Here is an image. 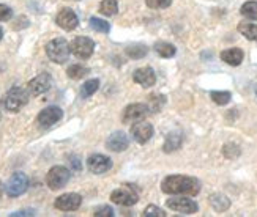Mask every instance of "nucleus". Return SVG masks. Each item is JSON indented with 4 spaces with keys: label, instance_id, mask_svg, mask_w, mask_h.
Masks as SVG:
<instances>
[{
    "label": "nucleus",
    "instance_id": "obj_11",
    "mask_svg": "<svg viewBox=\"0 0 257 217\" xmlns=\"http://www.w3.org/2000/svg\"><path fill=\"white\" fill-rule=\"evenodd\" d=\"M63 117V110L57 106H51V107H46L43 109L38 117H37V121L41 128H51L52 124H55L57 121H60Z\"/></svg>",
    "mask_w": 257,
    "mask_h": 217
},
{
    "label": "nucleus",
    "instance_id": "obj_22",
    "mask_svg": "<svg viewBox=\"0 0 257 217\" xmlns=\"http://www.w3.org/2000/svg\"><path fill=\"white\" fill-rule=\"evenodd\" d=\"M238 32L249 41H257V24H252V22H240Z\"/></svg>",
    "mask_w": 257,
    "mask_h": 217
},
{
    "label": "nucleus",
    "instance_id": "obj_38",
    "mask_svg": "<svg viewBox=\"0 0 257 217\" xmlns=\"http://www.w3.org/2000/svg\"><path fill=\"white\" fill-rule=\"evenodd\" d=\"M255 96H257V88H255Z\"/></svg>",
    "mask_w": 257,
    "mask_h": 217
},
{
    "label": "nucleus",
    "instance_id": "obj_33",
    "mask_svg": "<svg viewBox=\"0 0 257 217\" xmlns=\"http://www.w3.org/2000/svg\"><path fill=\"white\" fill-rule=\"evenodd\" d=\"M95 217H112L114 215V209L110 208V206H99L95 209L93 212Z\"/></svg>",
    "mask_w": 257,
    "mask_h": 217
},
{
    "label": "nucleus",
    "instance_id": "obj_37",
    "mask_svg": "<svg viewBox=\"0 0 257 217\" xmlns=\"http://www.w3.org/2000/svg\"><path fill=\"white\" fill-rule=\"evenodd\" d=\"M0 197H2V182H0Z\"/></svg>",
    "mask_w": 257,
    "mask_h": 217
},
{
    "label": "nucleus",
    "instance_id": "obj_25",
    "mask_svg": "<svg viewBox=\"0 0 257 217\" xmlns=\"http://www.w3.org/2000/svg\"><path fill=\"white\" fill-rule=\"evenodd\" d=\"M164 102H166V96L164 95H158V93H155V95H150L149 96V109L150 112L156 113V112H160L164 106Z\"/></svg>",
    "mask_w": 257,
    "mask_h": 217
},
{
    "label": "nucleus",
    "instance_id": "obj_35",
    "mask_svg": "<svg viewBox=\"0 0 257 217\" xmlns=\"http://www.w3.org/2000/svg\"><path fill=\"white\" fill-rule=\"evenodd\" d=\"M16 215H35V211L33 209H21V211H16L11 214V217H16Z\"/></svg>",
    "mask_w": 257,
    "mask_h": 217
},
{
    "label": "nucleus",
    "instance_id": "obj_16",
    "mask_svg": "<svg viewBox=\"0 0 257 217\" xmlns=\"http://www.w3.org/2000/svg\"><path fill=\"white\" fill-rule=\"evenodd\" d=\"M133 81L142 85L144 88H150L156 84V74L150 66L138 68V70L133 73Z\"/></svg>",
    "mask_w": 257,
    "mask_h": 217
},
{
    "label": "nucleus",
    "instance_id": "obj_12",
    "mask_svg": "<svg viewBox=\"0 0 257 217\" xmlns=\"http://www.w3.org/2000/svg\"><path fill=\"white\" fill-rule=\"evenodd\" d=\"M82 203V197L79 195V193H63V195L57 197L54 201V206L60 209V211H76L79 209Z\"/></svg>",
    "mask_w": 257,
    "mask_h": 217
},
{
    "label": "nucleus",
    "instance_id": "obj_19",
    "mask_svg": "<svg viewBox=\"0 0 257 217\" xmlns=\"http://www.w3.org/2000/svg\"><path fill=\"white\" fill-rule=\"evenodd\" d=\"M243 57H244V54L238 48H230V49H226V51L221 52V60L224 63H227V65H230V66L241 65Z\"/></svg>",
    "mask_w": 257,
    "mask_h": 217
},
{
    "label": "nucleus",
    "instance_id": "obj_28",
    "mask_svg": "<svg viewBox=\"0 0 257 217\" xmlns=\"http://www.w3.org/2000/svg\"><path fill=\"white\" fill-rule=\"evenodd\" d=\"M210 98L213 99L215 104H218V106H226V104H229V102H230L232 95L229 93V91H211Z\"/></svg>",
    "mask_w": 257,
    "mask_h": 217
},
{
    "label": "nucleus",
    "instance_id": "obj_31",
    "mask_svg": "<svg viewBox=\"0 0 257 217\" xmlns=\"http://www.w3.org/2000/svg\"><path fill=\"white\" fill-rule=\"evenodd\" d=\"M145 5L152 10H163L172 5V0H145Z\"/></svg>",
    "mask_w": 257,
    "mask_h": 217
},
{
    "label": "nucleus",
    "instance_id": "obj_1",
    "mask_svg": "<svg viewBox=\"0 0 257 217\" xmlns=\"http://www.w3.org/2000/svg\"><path fill=\"white\" fill-rule=\"evenodd\" d=\"M161 190L167 195H188L194 197L200 192V181L193 176L169 175L161 182Z\"/></svg>",
    "mask_w": 257,
    "mask_h": 217
},
{
    "label": "nucleus",
    "instance_id": "obj_4",
    "mask_svg": "<svg viewBox=\"0 0 257 217\" xmlns=\"http://www.w3.org/2000/svg\"><path fill=\"white\" fill-rule=\"evenodd\" d=\"M70 176H71V173L68 168L63 165H55L46 175V184L52 190H59L66 186V182L70 181Z\"/></svg>",
    "mask_w": 257,
    "mask_h": 217
},
{
    "label": "nucleus",
    "instance_id": "obj_3",
    "mask_svg": "<svg viewBox=\"0 0 257 217\" xmlns=\"http://www.w3.org/2000/svg\"><path fill=\"white\" fill-rule=\"evenodd\" d=\"M70 54H71V46L63 38H55L46 44V55L54 63L62 65L65 62H68Z\"/></svg>",
    "mask_w": 257,
    "mask_h": 217
},
{
    "label": "nucleus",
    "instance_id": "obj_9",
    "mask_svg": "<svg viewBox=\"0 0 257 217\" xmlns=\"http://www.w3.org/2000/svg\"><path fill=\"white\" fill-rule=\"evenodd\" d=\"M87 167L90 170L92 173L95 175H103L106 172H109L110 168H112V161H110V157L104 156V154H90L87 159Z\"/></svg>",
    "mask_w": 257,
    "mask_h": 217
},
{
    "label": "nucleus",
    "instance_id": "obj_27",
    "mask_svg": "<svg viewBox=\"0 0 257 217\" xmlns=\"http://www.w3.org/2000/svg\"><path fill=\"white\" fill-rule=\"evenodd\" d=\"M98 88H99V81H98V79H90V81L84 82V85L81 88V96L82 98L92 96L93 93H96Z\"/></svg>",
    "mask_w": 257,
    "mask_h": 217
},
{
    "label": "nucleus",
    "instance_id": "obj_15",
    "mask_svg": "<svg viewBox=\"0 0 257 217\" xmlns=\"http://www.w3.org/2000/svg\"><path fill=\"white\" fill-rule=\"evenodd\" d=\"M55 22H57V26L66 32H71L77 27L79 24V19H77L76 13L71 10V8H63L59 11L57 18H55Z\"/></svg>",
    "mask_w": 257,
    "mask_h": 217
},
{
    "label": "nucleus",
    "instance_id": "obj_18",
    "mask_svg": "<svg viewBox=\"0 0 257 217\" xmlns=\"http://www.w3.org/2000/svg\"><path fill=\"white\" fill-rule=\"evenodd\" d=\"M182 145H183V134L178 132V131H174L171 134H167L164 145H163V151L164 153H174L177 150H180Z\"/></svg>",
    "mask_w": 257,
    "mask_h": 217
},
{
    "label": "nucleus",
    "instance_id": "obj_7",
    "mask_svg": "<svg viewBox=\"0 0 257 217\" xmlns=\"http://www.w3.org/2000/svg\"><path fill=\"white\" fill-rule=\"evenodd\" d=\"M149 112L150 109L147 104H144V102H134V104H130L128 107H125L123 115H121V121L125 124H133L147 117Z\"/></svg>",
    "mask_w": 257,
    "mask_h": 217
},
{
    "label": "nucleus",
    "instance_id": "obj_13",
    "mask_svg": "<svg viewBox=\"0 0 257 217\" xmlns=\"http://www.w3.org/2000/svg\"><path fill=\"white\" fill-rule=\"evenodd\" d=\"M166 206L175 211V212H182V214H194L197 212L199 206L194 200H189L186 197H180V198H171L166 201Z\"/></svg>",
    "mask_w": 257,
    "mask_h": 217
},
{
    "label": "nucleus",
    "instance_id": "obj_30",
    "mask_svg": "<svg viewBox=\"0 0 257 217\" xmlns=\"http://www.w3.org/2000/svg\"><path fill=\"white\" fill-rule=\"evenodd\" d=\"M90 27L95 32H99V33H109V30H110L109 22H106L104 19H99V18H92L90 19Z\"/></svg>",
    "mask_w": 257,
    "mask_h": 217
},
{
    "label": "nucleus",
    "instance_id": "obj_29",
    "mask_svg": "<svg viewBox=\"0 0 257 217\" xmlns=\"http://www.w3.org/2000/svg\"><path fill=\"white\" fill-rule=\"evenodd\" d=\"M240 13L244 18L251 19V21H257V2H246V4H243Z\"/></svg>",
    "mask_w": 257,
    "mask_h": 217
},
{
    "label": "nucleus",
    "instance_id": "obj_20",
    "mask_svg": "<svg viewBox=\"0 0 257 217\" xmlns=\"http://www.w3.org/2000/svg\"><path fill=\"white\" fill-rule=\"evenodd\" d=\"M155 51H156V54H158L160 57H163V59H171V57H174L177 54L175 46L171 44V43H166V41L156 43L155 44Z\"/></svg>",
    "mask_w": 257,
    "mask_h": 217
},
{
    "label": "nucleus",
    "instance_id": "obj_17",
    "mask_svg": "<svg viewBox=\"0 0 257 217\" xmlns=\"http://www.w3.org/2000/svg\"><path fill=\"white\" fill-rule=\"evenodd\" d=\"M106 146L109 148V150H112L115 153H120V151H125L126 148L130 146V139L128 135L125 132L121 131H115L109 135V139L106 142Z\"/></svg>",
    "mask_w": 257,
    "mask_h": 217
},
{
    "label": "nucleus",
    "instance_id": "obj_24",
    "mask_svg": "<svg viewBox=\"0 0 257 217\" xmlns=\"http://www.w3.org/2000/svg\"><path fill=\"white\" fill-rule=\"evenodd\" d=\"M117 11H118L117 0H103V2L99 4V13L104 16H114L117 15Z\"/></svg>",
    "mask_w": 257,
    "mask_h": 217
},
{
    "label": "nucleus",
    "instance_id": "obj_32",
    "mask_svg": "<svg viewBox=\"0 0 257 217\" xmlns=\"http://www.w3.org/2000/svg\"><path fill=\"white\" fill-rule=\"evenodd\" d=\"M142 215L144 217H166V212L161 208L155 206V204H150V206H147L144 209Z\"/></svg>",
    "mask_w": 257,
    "mask_h": 217
},
{
    "label": "nucleus",
    "instance_id": "obj_36",
    "mask_svg": "<svg viewBox=\"0 0 257 217\" xmlns=\"http://www.w3.org/2000/svg\"><path fill=\"white\" fill-rule=\"evenodd\" d=\"M2 37H4V30H2V27H0V41H2Z\"/></svg>",
    "mask_w": 257,
    "mask_h": 217
},
{
    "label": "nucleus",
    "instance_id": "obj_2",
    "mask_svg": "<svg viewBox=\"0 0 257 217\" xmlns=\"http://www.w3.org/2000/svg\"><path fill=\"white\" fill-rule=\"evenodd\" d=\"M29 90L22 87H13L7 91V95L2 99V106L5 110L16 113L29 102Z\"/></svg>",
    "mask_w": 257,
    "mask_h": 217
},
{
    "label": "nucleus",
    "instance_id": "obj_6",
    "mask_svg": "<svg viewBox=\"0 0 257 217\" xmlns=\"http://www.w3.org/2000/svg\"><path fill=\"white\" fill-rule=\"evenodd\" d=\"M27 189H29V178H27L26 173H22V172H16V173L11 175L8 184L5 187L7 195L11 197V198L22 195V193H24Z\"/></svg>",
    "mask_w": 257,
    "mask_h": 217
},
{
    "label": "nucleus",
    "instance_id": "obj_14",
    "mask_svg": "<svg viewBox=\"0 0 257 217\" xmlns=\"http://www.w3.org/2000/svg\"><path fill=\"white\" fill-rule=\"evenodd\" d=\"M130 132H131V137L134 140H136L138 143H141V145H144L153 137V126L147 121H136L131 126Z\"/></svg>",
    "mask_w": 257,
    "mask_h": 217
},
{
    "label": "nucleus",
    "instance_id": "obj_26",
    "mask_svg": "<svg viewBox=\"0 0 257 217\" xmlns=\"http://www.w3.org/2000/svg\"><path fill=\"white\" fill-rule=\"evenodd\" d=\"M88 73H90V71H88V68H85L82 65H71L68 70H66V74H68V77L74 79V81H77V79H82Z\"/></svg>",
    "mask_w": 257,
    "mask_h": 217
},
{
    "label": "nucleus",
    "instance_id": "obj_34",
    "mask_svg": "<svg viewBox=\"0 0 257 217\" xmlns=\"http://www.w3.org/2000/svg\"><path fill=\"white\" fill-rule=\"evenodd\" d=\"M11 18H13V10L4 4H0V21L5 22V21H10Z\"/></svg>",
    "mask_w": 257,
    "mask_h": 217
},
{
    "label": "nucleus",
    "instance_id": "obj_5",
    "mask_svg": "<svg viewBox=\"0 0 257 217\" xmlns=\"http://www.w3.org/2000/svg\"><path fill=\"white\" fill-rule=\"evenodd\" d=\"M70 46H71V54L74 57H77V59H81V60L90 59V57L93 55V51H95L93 40L87 38V37H77V38H74Z\"/></svg>",
    "mask_w": 257,
    "mask_h": 217
},
{
    "label": "nucleus",
    "instance_id": "obj_23",
    "mask_svg": "<svg viewBox=\"0 0 257 217\" xmlns=\"http://www.w3.org/2000/svg\"><path fill=\"white\" fill-rule=\"evenodd\" d=\"M210 203H211V206H213L218 212L226 211V209L230 206L229 198L224 197V195H221V193H216V195H211V197H210Z\"/></svg>",
    "mask_w": 257,
    "mask_h": 217
},
{
    "label": "nucleus",
    "instance_id": "obj_21",
    "mask_svg": "<svg viewBox=\"0 0 257 217\" xmlns=\"http://www.w3.org/2000/svg\"><path fill=\"white\" fill-rule=\"evenodd\" d=\"M126 55L130 59H134V60H139V59H144L145 55L149 54V48L144 44H131L125 49Z\"/></svg>",
    "mask_w": 257,
    "mask_h": 217
},
{
    "label": "nucleus",
    "instance_id": "obj_8",
    "mask_svg": "<svg viewBox=\"0 0 257 217\" xmlns=\"http://www.w3.org/2000/svg\"><path fill=\"white\" fill-rule=\"evenodd\" d=\"M52 87V77L49 73H41L37 77H33L27 84V90L32 96H40Z\"/></svg>",
    "mask_w": 257,
    "mask_h": 217
},
{
    "label": "nucleus",
    "instance_id": "obj_10",
    "mask_svg": "<svg viewBox=\"0 0 257 217\" xmlns=\"http://www.w3.org/2000/svg\"><path fill=\"white\" fill-rule=\"evenodd\" d=\"M110 200L120 206H133L139 201V195L131 187H120L110 193Z\"/></svg>",
    "mask_w": 257,
    "mask_h": 217
}]
</instances>
